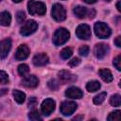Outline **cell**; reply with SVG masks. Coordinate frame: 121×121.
Instances as JSON below:
<instances>
[{
    "instance_id": "cell-1",
    "label": "cell",
    "mask_w": 121,
    "mask_h": 121,
    "mask_svg": "<svg viewBox=\"0 0 121 121\" xmlns=\"http://www.w3.org/2000/svg\"><path fill=\"white\" fill-rule=\"evenodd\" d=\"M27 9L28 12L31 15H39V16H43L44 15L45 11H46V8L45 5L43 2H37L34 0H29L27 3Z\"/></svg>"
},
{
    "instance_id": "cell-2",
    "label": "cell",
    "mask_w": 121,
    "mask_h": 121,
    "mask_svg": "<svg viewBox=\"0 0 121 121\" xmlns=\"http://www.w3.org/2000/svg\"><path fill=\"white\" fill-rule=\"evenodd\" d=\"M70 38V33L66 28H58L53 35V43L55 45H61L65 43Z\"/></svg>"
},
{
    "instance_id": "cell-3",
    "label": "cell",
    "mask_w": 121,
    "mask_h": 121,
    "mask_svg": "<svg viewBox=\"0 0 121 121\" xmlns=\"http://www.w3.org/2000/svg\"><path fill=\"white\" fill-rule=\"evenodd\" d=\"M94 30H95V35L101 39H106V38L110 37V35L112 33V30L108 26V25H106L105 23H102V22L95 23V26H94Z\"/></svg>"
},
{
    "instance_id": "cell-4",
    "label": "cell",
    "mask_w": 121,
    "mask_h": 121,
    "mask_svg": "<svg viewBox=\"0 0 121 121\" xmlns=\"http://www.w3.org/2000/svg\"><path fill=\"white\" fill-rule=\"evenodd\" d=\"M37 28H38V24L34 20H29V21H26L22 26V27L20 29V33L23 36H28V35L34 33Z\"/></svg>"
},
{
    "instance_id": "cell-5",
    "label": "cell",
    "mask_w": 121,
    "mask_h": 121,
    "mask_svg": "<svg viewBox=\"0 0 121 121\" xmlns=\"http://www.w3.org/2000/svg\"><path fill=\"white\" fill-rule=\"evenodd\" d=\"M52 17L58 22H61V21L65 20L66 11H65V9H64L62 5L55 4L53 6V8H52Z\"/></svg>"
},
{
    "instance_id": "cell-6",
    "label": "cell",
    "mask_w": 121,
    "mask_h": 121,
    "mask_svg": "<svg viewBox=\"0 0 121 121\" xmlns=\"http://www.w3.org/2000/svg\"><path fill=\"white\" fill-rule=\"evenodd\" d=\"M78 108V105L76 102L74 101H63L61 104H60V112L65 115V116H68V115H71Z\"/></svg>"
},
{
    "instance_id": "cell-7",
    "label": "cell",
    "mask_w": 121,
    "mask_h": 121,
    "mask_svg": "<svg viewBox=\"0 0 121 121\" xmlns=\"http://www.w3.org/2000/svg\"><path fill=\"white\" fill-rule=\"evenodd\" d=\"M76 34L81 40H89L91 38V28L88 25L81 24L77 27Z\"/></svg>"
},
{
    "instance_id": "cell-8",
    "label": "cell",
    "mask_w": 121,
    "mask_h": 121,
    "mask_svg": "<svg viewBox=\"0 0 121 121\" xmlns=\"http://www.w3.org/2000/svg\"><path fill=\"white\" fill-rule=\"evenodd\" d=\"M59 76V79L60 82L62 84H66V83H72L74 81L77 80V77L75 75H73L71 72L66 71V70H61L58 73Z\"/></svg>"
},
{
    "instance_id": "cell-9",
    "label": "cell",
    "mask_w": 121,
    "mask_h": 121,
    "mask_svg": "<svg viewBox=\"0 0 121 121\" xmlns=\"http://www.w3.org/2000/svg\"><path fill=\"white\" fill-rule=\"evenodd\" d=\"M55 106H56V103L53 99L51 98H46L45 100L43 101L42 103V106H41V111L43 112V115L45 116H48L54 110H55Z\"/></svg>"
},
{
    "instance_id": "cell-10",
    "label": "cell",
    "mask_w": 121,
    "mask_h": 121,
    "mask_svg": "<svg viewBox=\"0 0 121 121\" xmlns=\"http://www.w3.org/2000/svg\"><path fill=\"white\" fill-rule=\"evenodd\" d=\"M108 52H109V46L105 43H97L94 48V54L99 60L103 59L108 54Z\"/></svg>"
},
{
    "instance_id": "cell-11",
    "label": "cell",
    "mask_w": 121,
    "mask_h": 121,
    "mask_svg": "<svg viewBox=\"0 0 121 121\" xmlns=\"http://www.w3.org/2000/svg\"><path fill=\"white\" fill-rule=\"evenodd\" d=\"M11 48V40L5 39L0 41V59H5Z\"/></svg>"
},
{
    "instance_id": "cell-12",
    "label": "cell",
    "mask_w": 121,
    "mask_h": 121,
    "mask_svg": "<svg viewBox=\"0 0 121 121\" xmlns=\"http://www.w3.org/2000/svg\"><path fill=\"white\" fill-rule=\"evenodd\" d=\"M29 48L26 44H21L15 52V59L17 60H24L29 56Z\"/></svg>"
},
{
    "instance_id": "cell-13",
    "label": "cell",
    "mask_w": 121,
    "mask_h": 121,
    "mask_svg": "<svg viewBox=\"0 0 121 121\" xmlns=\"http://www.w3.org/2000/svg\"><path fill=\"white\" fill-rule=\"evenodd\" d=\"M65 95L68 98L72 99H79L83 96L82 91L78 87H70L65 91Z\"/></svg>"
},
{
    "instance_id": "cell-14",
    "label": "cell",
    "mask_w": 121,
    "mask_h": 121,
    "mask_svg": "<svg viewBox=\"0 0 121 121\" xmlns=\"http://www.w3.org/2000/svg\"><path fill=\"white\" fill-rule=\"evenodd\" d=\"M22 84L26 88H35L39 84V79L37 77H35L33 75L26 76L22 81Z\"/></svg>"
},
{
    "instance_id": "cell-15",
    "label": "cell",
    "mask_w": 121,
    "mask_h": 121,
    "mask_svg": "<svg viewBox=\"0 0 121 121\" xmlns=\"http://www.w3.org/2000/svg\"><path fill=\"white\" fill-rule=\"evenodd\" d=\"M32 61H33V64L35 66H44L45 64L48 63L49 58H48V56L46 54L41 53V54L35 55L33 60H32Z\"/></svg>"
},
{
    "instance_id": "cell-16",
    "label": "cell",
    "mask_w": 121,
    "mask_h": 121,
    "mask_svg": "<svg viewBox=\"0 0 121 121\" xmlns=\"http://www.w3.org/2000/svg\"><path fill=\"white\" fill-rule=\"evenodd\" d=\"M10 22H11V16L9 12L8 11L0 12V26H8L10 25Z\"/></svg>"
},
{
    "instance_id": "cell-17",
    "label": "cell",
    "mask_w": 121,
    "mask_h": 121,
    "mask_svg": "<svg viewBox=\"0 0 121 121\" xmlns=\"http://www.w3.org/2000/svg\"><path fill=\"white\" fill-rule=\"evenodd\" d=\"M100 78L105 81V82H111L113 79L112 74L109 69H100L98 72Z\"/></svg>"
},
{
    "instance_id": "cell-18",
    "label": "cell",
    "mask_w": 121,
    "mask_h": 121,
    "mask_svg": "<svg viewBox=\"0 0 121 121\" xmlns=\"http://www.w3.org/2000/svg\"><path fill=\"white\" fill-rule=\"evenodd\" d=\"M74 14L78 17V18H80V19H82V18H84L85 16H86V14H87V9L85 8V7H82V6H77V7H75V9H74Z\"/></svg>"
},
{
    "instance_id": "cell-19",
    "label": "cell",
    "mask_w": 121,
    "mask_h": 121,
    "mask_svg": "<svg viewBox=\"0 0 121 121\" xmlns=\"http://www.w3.org/2000/svg\"><path fill=\"white\" fill-rule=\"evenodd\" d=\"M100 86L101 85H100L99 81H97V80H92V81H89L87 83L86 89L89 92H95V91H97L100 88Z\"/></svg>"
},
{
    "instance_id": "cell-20",
    "label": "cell",
    "mask_w": 121,
    "mask_h": 121,
    "mask_svg": "<svg viewBox=\"0 0 121 121\" xmlns=\"http://www.w3.org/2000/svg\"><path fill=\"white\" fill-rule=\"evenodd\" d=\"M13 97L15 99V101L19 104L23 103L25 101V98H26V95L25 93L19 91V90H14L13 91Z\"/></svg>"
},
{
    "instance_id": "cell-21",
    "label": "cell",
    "mask_w": 121,
    "mask_h": 121,
    "mask_svg": "<svg viewBox=\"0 0 121 121\" xmlns=\"http://www.w3.org/2000/svg\"><path fill=\"white\" fill-rule=\"evenodd\" d=\"M110 104L113 107H119L120 104H121V96L116 94V95H113L111 98H110Z\"/></svg>"
},
{
    "instance_id": "cell-22",
    "label": "cell",
    "mask_w": 121,
    "mask_h": 121,
    "mask_svg": "<svg viewBox=\"0 0 121 121\" xmlns=\"http://www.w3.org/2000/svg\"><path fill=\"white\" fill-rule=\"evenodd\" d=\"M72 54H73V51H72V49H71L70 47H65V48H63V49L60 51V57H61L63 60L69 59V58L72 56Z\"/></svg>"
},
{
    "instance_id": "cell-23",
    "label": "cell",
    "mask_w": 121,
    "mask_h": 121,
    "mask_svg": "<svg viewBox=\"0 0 121 121\" xmlns=\"http://www.w3.org/2000/svg\"><path fill=\"white\" fill-rule=\"evenodd\" d=\"M28 72H29V68H28V66L26 64L23 63V64H20L18 66V73H19L20 76L26 77L28 74Z\"/></svg>"
},
{
    "instance_id": "cell-24",
    "label": "cell",
    "mask_w": 121,
    "mask_h": 121,
    "mask_svg": "<svg viewBox=\"0 0 121 121\" xmlns=\"http://www.w3.org/2000/svg\"><path fill=\"white\" fill-rule=\"evenodd\" d=\"M106 95H107V94H106L105 92H103V93H100V94L96 95L94 97V103H95V105H99V104H101V103L105 100Z\"/></svg>"
},
{
    "instance_id": "cell-25",
    "label": "cell",
    "mask_w": 121,
    "mask_h": 121,
    "mask_svg": "<svg viewBox=\"0 0 121 121\" xmlns=\"http://www.w3.org/2000/svg\"><path fill=\"white\" fill-rule=\"evenodd\" d=\"M107 119L109 121H115V120L118 121V120H120V111L117 110V111H114V112H111L109 114V116L107 117Z\"/></svg>"
},
{
    "instance_id": "cell-26",
    "label": "cell",
    "mask_w": 121,
    "mask_h": 121,
    "mask_svg": "<svg viewBox=\"0 0 121 121\" xmlns=\"http://www.w3.org/2000/svg\"><path fill=\"white\" fill-rule=\"evenodd\" d=\"M28 118H29L30 120H34V121H36V120H42V119H43L42 116H41V114L39 113V112L36 111V110H33V111H31V112H29Z\"/></svg>"
},
{
    "instance_id": "cell-27",
    "label": "cell",
    "mask_w": 121,
    "mask_h": 121,
    "mask_svg": "<svg viewBox=\"0 0 121 121\" xmlns=\"http://www.w3.org/2000/svg\"><path fill=\"white\" fill-rule=\"evenodd\" d=\"M9 82L8 74L5 71H0V84H7Z\"/></svg>"
},
{
    "instance_id": "cell-28",
    "label": "cell",
    "mask_w": 121,
    "mask_h": 121,
    "mask_svg": "<svg viewBox=\"0 0 121 121\" xmlns=\"http://www.w3.org/2000/svg\"><path fill=\"white\" fill-rule=\"evenodd\" d=\"M16 20L18 24H22L24 23V21L26 20V14L24 11H18L16 14Z\"/></svg>"
},
{
    "instance_id": "cell-29",
    "label": "cell",
    "mask_w": 121,
    "mask_h": 121,
    "mask_svg": "<svg viewBox=\"0 0 121 121\" xmlns=\"http://www.w3.org/2000/svg\"><path fill=\"white\" fill-rule=\"evenodd\" d=\"M47 84H48V87H49L51 90H53V91L57 90V89L59 88V85H60L56 79H50Z\"/></svg>"
},
{
    "instance_id": "cell-30",
    "label": "cell",
    "mask_w": 121,
    "mask_h": 121,
    "mask_svg": "<svg viewBox=\"0 0 121 121\" xmlns=\"http://www.w3.org/2000/svg\"><path fill=\"white\" fill-rule=\"evenodd\" d=\"M78 53H79V55H81V56H83V57L87 56L88 53H89V47H88L87 45H82V46H80L79 49H78Z\"/></svg>"
},
{
    "instance_id": "cell-31",
    "label": "cell",
    "mask_w": 121,
    "mask_h": 121,
    "mask_svg": "<svg viewBox=\"0 0 121 121\" xmlns=\"http://www.w3.org/2000/svg\"><path fill=\"white\" fill-rule=\"evenodd\" d=\"M113 65L115 66V68L117 69V70H121V56L120 55H118V56H116V58L113 60Z\"/></svg>"
},
{
    "instance_id": "cell-32",
    "label": "cell",
    "mask_w": 121,
    "mask_h": 121,
    "mask_svg": "<svg viewBox=\"0 0 121 121\" xmlns=\"http://www.w3.org/2000/svg\"><path fill=\"white\" fill-rule=\"evenodd\" d=\"M79 63H80V59H78V58H74V59H72V60L69 61V66L75 67V66H78Z\"/></svg>"
},
{
    "instance_id": "cell-33",
    "label": "cell",
    "mask_w": 121,
    "mask_h": 121,
    "mask_svg": "<svg viewBox=\"0 0 121 121\" xmlns=\"http://www.w3.org/2000/svg\"><path fill=\"white\" fill-rule=\"evenodd\" d=\"M37 103H38V101H37L36 97H34V96L30 97L29 100H28V106L31 107V108H34V107L37 105Z\"/></svg>"
},
{
    "instance_id": "cell-34",
    "label": "cell",
    "mask_w": 121,
    "mask_h": 121,
    "mask_svg": "<svg viewBox=\"0 0 121 121\" xmlns=\"http://www.w3.org/2000/svg\"><path fill=\"white\" fill-rule=\"evenodd\" d=\"M120 36H117L116 38H115V40H114V43H115V45L117 46V47H120L121 46V43H120Z\"/></svg>"
},
{
    "instance_id": "cell-35",
    "label": "cell",
    "mask_w": 121,
    "mask_h": 121,
    "mask_svg": "<svg viewBox=\"0 0 121 121\" xmlns=\"http://www.w3.org/2000/svg\"><path fill=\"white\" fill-rule=\"evenodd\" d=\"M8 91H9V90H8L7 88H1V89H0V96L6 95V94L8 93Z\"/></svg>"
},
{
    "instance_id": "cell-36",
    "label": "cell",
    "mask_w": 121,
    "mask_h": 121,
    "mask_svg": "<svg viewBox=\"0 0 121 121\" xmlns=\"http://www.w3.org/2000/svg\"><path fill=\"white\" fill-rule=\"evenodd\" d=\"M95 9H91V10H89V18H94L95 17Z\"/></svg>"
},
{
    "instance_id": "cell-37",
    "label": "cell",
    "mask_w": 121,
    "mask_h": 121,
    "mask_svg": "<svg viewBox=\"0 0 121 121\" xmlns=\"http://www.w3.org/2000/svg\"><path fill=\"white\" fill-rule=\"evenodd\" d=\"M85 3H87V4H94V3H95L97 0H83Z\"/></svg>"
},
{
    "instance_id": "cell-38",
    "label": "cell",
    "mask_w": 121,
    "mask_h": 121,
    "mask_svg": "<svg viewBox=\"0 0 121 121\" xmlns=\"http://www.w3.org/2000/svg\"><path fill=\"white\" fill-rule=\"evenodd\" d=\"M82 118H83V115H78V116L74 117L73 120H80V119H82Z\"/></svg>"
},
{
    "instance_id": "cell-39",
    "label": "cell",
    "mask_w": 121,
    "mask_h": 121,
    "mask_svg": "<svg viewBox=\"0 0 121 121\" xmlns=\"http://www.w3.org/2000/svg\"><path fill=\"white\" fill-rule=\"evenodd\" d=\"M116 7H117V9L120 11V10H121V9H120V1H118V2H117V5H116Z\"/></svg>"
},
{
    "instance_id": "cell-40",
    "label": "cell",
    "mask_w": 121,
    "mask_h": 121,
    "mask_svg": "<svg viewBox=\"0 0 121 121\" xmlns=\"http://www.w3.org/2000/svg\"><path fill=\"white\" fill-rule=\"evenodd\" d=\"M13 2H15V3H19V2H21V1H23V0H12Z\"/></svg>"
},
{
    "instance_id": "cell-41",
    "label": "cell",
    "mask_w": 121,
    "mask_h": 121,
    "mask_svg": "<svg viewBox=\"0 0 121 121\" xmlns=\"http://www.w3.org/2000/svg\"><path fill=\"white\" fill-rule=\"evenodd\" d=\"M104 1H106V2H111L112 0H104Z\"/></svg>"
},
{
    "instance_id": "cell-42",
    "label": "cell",
    "mask_w": 121,
    "mask_h": 121,
    "mask_svg": "<svg viewBox=\"0 0 121 121\" xmlns=\"http://www.w3.org/2000/svg\"><path fill=\"white\" fill-rule=\"evenodd\" d=\"M0 1H1V0H0Z\"/></svg>"
}]
</instances>
